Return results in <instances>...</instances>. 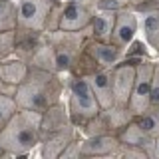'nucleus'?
<instances>
[{
	"label": "nucleus",
	"mask_w": 159,
	"mask_h": 159,
	"mask_svg": "<svg viewBox=\"0 0 159 159\" xmlns=\"http://www.w3.org/2000/svg\"><path fill=\"white\" fill-rule=\"evenodd\" d=\"M137 127H139V129H141V131L147 135V133L155 131V129L159 127V121H157V117H155V116H143L141 119H139Z\"/></svg>",
	"instance_id": "a211bd4d"
},
{
	"label": "nucleus",
	"mask_w": 159,
	"mask_h": 159,
	"mask_svg": "<svg viewBox=\"0 0 159 159\" xmlns=\"http://www.w3.org/2000/svg\"><path fill=\"white\" fill-rule=\"evenodd\" d=\"M96 56L102 64H116L121 56V48L111 46V44H98L96 46Z\"/></svg>",
	"instance_id": "4468645a"
},
{
	"label": "nucleus",
	"mask_w": 159,
	"mask_h": 159,
	"mask_svg": "<svg viewBox=\"0 0 159 159\" xmlns=\"http://www.w3.org/2000/svg\"><path fill=\"white\" fill-rule=\"evenodd\" d=\"M113 24H116V12H102L93 20V34L98 38H107L113 32Z\"/></svg>",
	"instance_id": "f8f14e48"
},
{
	"label": "nucleus",
	"mask_w": 159,
	"mask_h": 159,
	"mask_svg": "<svg viewBox=\"0 0 159 159\" xmlns=\"http://www.w3.org/2000/svg\"><path fill=\"white\" fill-rule=\"evenodd\" d=\"M143 30H145V38L155 50H159V14H149L143 22Z\"/></svg>",
	"instance_id": "ddd939ff"
},
{
	"label": "nucleus",
	"mask_w": 159,
	"mask_h": 159,
	"mask_svg": "<svg viewBox=\"0 0 159 159\" xmlns=\"http://www.w3.org/2000/svg\"><path fill=\"white\" fill-rule=\"evenodd\" d=\"M70 106H72V111L80 117H92L99 111V103L86 80H76L72 84Z\"/></svg>",
	"instance_id": "7ed1b4c3"
},
{
	"label": "nucleus",
	"mask_w": 159,
	"mask_h": 159,
	"mask_svg": "<svg viewBox=\"0 0 159 159\" xmlns=\"http://www.w3.org/2000/svg\"><path fill=\"white\" fill-rule=\"evenodd\" d=\"M137 30V20L131 12H121L116 14V24H113V38L119 46H127L135 36Z\"/></svg>",
	"instance_id": "6e6552de"
},
{
	"label": "nucleus",
	"mask_w": 159,
	"mask_h": 159,
	"mask_svg": "<svg viewBox=\"0 0 159 159\" xmlns=\"http://www.w3.org/2000/svg\"><path fill=\"white\" fill-rule=\"evenodd\" d=\"M16 24V10L8 0L0 2V32L2 30H12Z\"/></svg>",
	"instance_id": "dca6fc26"
},
{
	"label": "nucleus",
	"mask_w": 159,
	"mask_h": 159,
	"mask_svg": "<svg viewBox=\"0 0 159 159\" xmlns=\"http://www.w3.org/2000/svg\"><path fill=\"white\" fill-rule=\"evenodd\" d=\"M4 153H6V151H4V149H2V147H0V155H4Z\"/></svg>",
	"instance_id": "412c9836"
},
{
	"label": "nucleus",
	"mask_w": 159,
	"mask_h": 159,
	"mask_svg": "<svg viewBox=\"0 0 159 159\" xmlns=\"http://www.w3.org/2000/svg\"><path fill=\"white\" fill-rule=\"evenodd\" d=\"M14 50V32L12 30H2L0 32V58L8 56Z\"/></svg>",
	"instance_id": "f3484780"
},
{
	"label": "nucleus",
	"mask_w": 159,
	"mask_h": 159,
	"mask_svg": "<svg viewBox=\"0 0 159 159\" xmlns=\"http://www.w3.org/2000/svg\"><path fill=\"white\" fill-rule=\"evenodd\" d=\"M149 103L151 106H159V68L153 70L151 89H149Z\"/></svg>",
	"instance_id": "6ab92c4d"
},
{
	"label": "nucleus",
	"mask_w": 159,
	"mask_h": 159,
	"mask_svg": "<svg viewBox=\"0 0 159 159\" xmlns=\"http://www.w3.org/2000/svg\"><path fill=\"white\" fill-rule=\"evenodd\" d=\"M89 22V12L82 4H68L62 12L60 26L64 30H80Z\"/></svg>",
	"instance_id": "1a4fd4ad"
},
{
	"label": "nucleus",
	"mask_w": 159,
	"mask_h": 159,
	"mask_svg": "<svg viewBox=\"0 0 159 159\" xmlns=\"http://www.w3.org/2000/svg\"><path fill=\"white\" fill-rule=\"evenodd\" d=\"M50 12V0H20L18 4V24L26 28L42 30Z\"/></svg>",
	"instance_id": "39448f33"
},
{
	"label": "nucleus",
	"mask_w": 159,
	"mask_h": 159,
	"mask_svg": "<svg viewBox=\"0 0 159 159\" xmlns=\"http://www.w3.org/2000/svg\"><path fill=\"white\" fill-rule=\"evenodd\" d=\"M151 78H153V66L143 64L135 70V82L129 96V107L133 113H143L149 103V89H151Z\"/></svg>",
	"instance_id": "20e7f679"
},
{
	"label": "nucleus",
	"mask_w": 159,
	"mask_h": 159,
	"mask_svg": "<svg viewBox=\"0 0 159 159\" xmlns=\"http://www.w3.org/2000/svg\"><path fill=\"white\" fill-rule=\"evenodd\" d=\"M153 147H155V149H153V155L159 157V137L155 139V141H153Z\"/></svg>",
	"instance_id": "aec40b11"
},
{
	"label": "nucleus",
	"mask_w": 159,
	"mask_h": 159,
	"mask_svg": "<svg viewBox=\"0 0 159 159\" xmlns=\"http://www.w3.org/2000/svg\"><path fill=\"white\" fill-rule=\"evenodd\" d=\"M52 82V78L46 74H40L32 82L22 84L16 93V106L24 109H40L48 103V89L46 84Z\"/></svg>",
	"instance_id": "f03ea898"
},
{
	"label": "nucleus",
	"mask_w": 159,
	"mask_h": 159,
	"mask_svg": "<svg viewBox=\"0 0 159 159\" xmlns=\"http://www.w3.org/2000/svg\"><path fill=\"white\" fill-rule=\"evenodd\" d=\"M42 116L36 109H24L14 113L0 129V147L6 153H26L38 143Z\"/></svg>",
	"instance_id": "f257e3e1"
},
{
	"label": "nucleus",
	"mask_w": 159,
	"mask_h": 159,
	"mask_svg": "<svg viewBox=\"0 0 159 159\" xmlns=\"http://www.w3.org/2000/svg\"><path fill=\"white\" fill-rule=\"evenodd\" d=\"M16 99L8 93H0V129L8 123V119L16 113Z\"/></svg>",
	"instance_id": "2eb2a0df"
},
{
	"label": "nucleus",
	"mask_w": 159,
	"mask_h": 159,
	"mask_svg": "<svg viewBox=\"0 0 159 159\" xmlns=\"http://www.w3.org/2000/svg\"><path fill=\"white\" fill-rule=\"evenodd\" d=\"M88 84H89L93 96H96V99H98L99 107L111 109L113 106H116V102H113V89H111V76H109V74H106V72L96 74Z\"/></svg>",
	"instance_id": "0eeeda50"
},
{
	"label": "nucleus",
	"mask_w": 159,
	"mask_h": 159,
	"mask_svg": "<svg viewBox=\"0 0 159 159\" xmlns=\"http://www.w3.org/2000/svg\"><path fill=\"white\" fill-rule=\"evenodd\" d=\"M135 82V68L133 66H121L113 72L111 76V89H113V102L117 106H127L129 96Z\"/></svg>",
	"instance_id": "423d86ee"
},
{
	"label": "nucleus",
	"mask_w": 159,
	"mask_h": 159,
	"mask_svg": "<svg viewBox=\"0 0 159 159\" xmlns=\"http://www.w3.org/2000/svg\"><path fill=\"white\" fill-rule=\"evenodd\" d=\"M26 78V66L20 62H4L0 64V80L4 84H20Z\"/></svg>",
	"instance_id": "9b49d317"
},
{
	"label": "nucleus",
	"mask_w": 159,
	"mask_h": 159,
	"mask_svg": "<svg viewBox=\"0 0 159 159\" xmlns=\"http://www.w3.org/2000/svg\"><path fill=\"white\" fill-rule=\"evenodd\" d=\"M117 139L116 137H106V135H99L86 141L82 147H80V153L84 155H106V153H113L117 149Z\"/></svg>",
	"instance_id": "9d476101"
}]
</instances>
